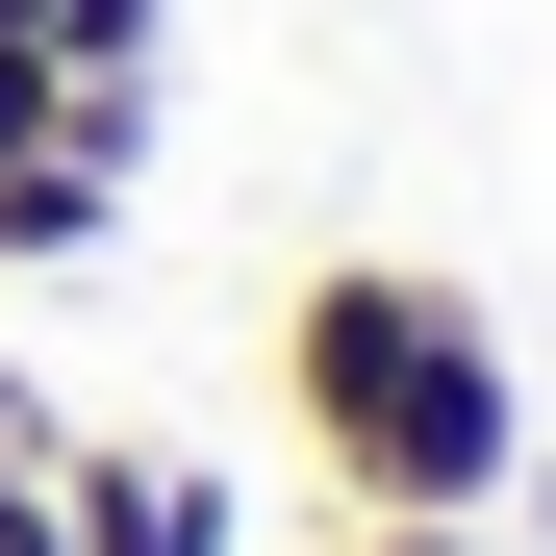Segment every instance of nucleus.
Wrapping results in <instances>:
<instances>
[{"label":"nucleus","mask_w":556,"mask_h":556,"mask_svg":"<svg viewBox=\"0 0 556 556\" xmlns=\"http://www.w3.org/2000/svg\"><path fill=\"white\" fill-rule=\"evenodd\" d=\"M278 405H304L329 506L354 531H506V455H531V380H506V304L430 253H329L278 304Z\"/></svg>","instance_id":"nucleus-1"},{"label":"nucleus","mask_w":556,"mask_h":556,"mask_svg":"<svg viewBox=\"0 0 556 556\" xmlns=\"http://www.w3.org/2000/svg\"><path fill=\"white\" fill-rule=\"evenodd\" d=\"M51 506H76V556H253L228 455H177V430H51Z\"/></svg>","instance_id":"nucleus-2"},{"label":"nucleus","mask_w":556,"mask_h":556,"mask_svg":"<svg viewBox=\"0 0 556 556\" xmlns=\"http://www.w3.org/2000/svg\"><path fill=\"white\" fill-rule=\"evenodd\" d=\"M152 51H177V0H51V76H76V152H152Z\"/></svg>","instance_id":"nucleus-3"},{"label":"nucleus","mask_w":556,"mask_h":556,"mask_svg":"<svg viewBox=\"0 0 556 556\" xmlns=\"http://www.w3.org/2000/svg\"><path fill=\"white\" fill-rule=\"evenodd\" d=\"M102 228H127V152H26L0 177V278H76Z\"/></svg>","instance_id":"nucleus-4"},{"label":"nucleus","mask_w":556,"mask_h":556,"mask_svg":"<svg viewBox=\"0 0 556 556\" xmlns=\"http://www.w3.org/2000/svg\"><path fill=\"white\" fill-rule=\"evenodd\" d=\"M26 152H76V76H51V26H0V177Z\"/></svg>","instance_id":"nucleus-5"},{"label":"nucleus","mask_w":556,"mask_h":556,"mask_svg":"<svg viewBox=\"0 0 556 556\" xmlns=\"http://www.w3.org/2000/svg\"><path fill=\"white\" fill-rule=\"evenodd\" d=\"M0 556H76V506H51V455H0Z\"/></svg>","instance_id":"nucleus-6"},{"label":"nucleus","mask_w":556,"mask_h":556,"mask_svg":"<svg viewBox=\"0 0 556 556\" xmlns=\"http://www.w3.org/2000/svg\"><path fill=\"white\" fill-rule=\"evenodd\" d=\"M354 556H506V531H354Z\"/></svg>","instance_id":"nucleus-7"},{"label":"nucleus","mask_w":556,"mask_h":556,"mask_svg":"<svg viewBox=\"0 0 556 556\" xmlns=\"http://www.w3.org/2000/svg\"><path fill=\"white\" fill-rule=\"evenodd\" d=\"M0 26H51V0H0Z\"/></svg>","instance_id":"nucleus-8"},{"label":"nucleus","mask_w":556,"mask_h":556,"mask_svg":"<svg viewBox=\"0 0 556 556\" xmlns=\"http://www.w3.org/2000/svg\"><path fill=\"white\" fill-rule=\"evenodd\" d=\"M329 556H354V531H329Z\"/></svg>","instance_id":"nucleus-9"}]
</instances>
